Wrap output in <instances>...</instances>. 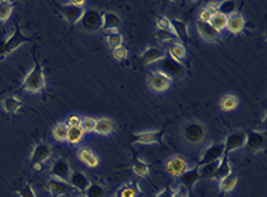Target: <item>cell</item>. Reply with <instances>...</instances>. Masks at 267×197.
Wrapping results in <instances>:
<instances>
[{
    "instance_id": "13",
    "label": "cell",
    "mask_w": 267,
    "mask_h": 197,
    "mask_svg": "<svg viewBox=\"0 0 267 197\" xmlns=\"http://www.w3.org/2000/svg\"><path fill=\"white\" fill-rule=\"evenodd\" d=\"M185 137L191 143H199L205 137V129L199 123H190L185 129Z\"/></svg>"
},
{
    "instance_id": "30",
    "label": "cell",
    "mask_w": 267,
    "mask_h": 197,
    "mask_svg": "<svg viewBox=\"0 0 267 197\" xmlns=\"http://www.w3.org/2000/svg\"><path fill=\"white\" fill-rule=\"evenodd\" d=\"M113 131V124L112 122L108 119H100L97 120L96 127H95V133L100 135H108Z\"/></svg>"
},
{
    "instance_id": "4",
    "label": "cell",
    "mask_w": 267,
    "mask_h": 197,
    "mask_svg": "<svg viewBox=\"0 0 267 197\" xmlns=\"http://www.w3.org/2000/svg\"><path fill=\"white\" fill-rule=\"evenodd\" d=\"M80 26L87 32L102 30V14L97 10H88L80 21Z\"/></svg>"
},
{
    "instance_id": "14",
    "label": "cell",
    "mask_w": 267,
    "mask_h": 197,
    "mask_svg": "<svg viewBox=\"0 0 267 197\" xmlns=\"http://www.w3.org/2000/svg\"><path fill=\"white\" fill-rule=\"evenodd\" d=\"M166 53L161 48L154 47V46H149L145 51L141 54V60L144 64L152 65L156 64L159 61H161L165 57Z\"/></svg>"
},
{
    "instance_id": "31",
    "label": "cell",
    "mask_w": 267,
    "mask_h": 197,
    "mask_svg": "<svg viewBox=\"0 0 267 197\" xmlns=\"http://www.w3.org/2000/svg\"><path fill=\"white\" fill-rule=\"evenodd\" d=\"M238 182V175L235 173H231L224 179H222L220 183V190L225 193H230L237 185Z\"/></svg>"
},
{
    "instance_id": "51",
    "label": "cell",
    "mask_w": 267,
    "mask_h": 197,
    "mask_svg": "<svg viewBox=\"0 0 267 197\" xmlns=\"http://www.w3.org/2000/svg\"><path fill=\"white\" fill-rule=\"evenodd\" d=\"M80 197H86V196H85V195H83V196H80Z\"/></svg>"
},
{
    "instance_id": "39",
    "label": "cell",
    "mask_w": 267,
    "mask_h": 197,
    "mask_svg": "<svg viewBox=\"0 0 267 197\" xmlns=\"http://www.w3.org/2000/svg\"><path fill=\"white\" fill-rule=\"evenodd\" d=\"M218 12L217 9V3H210L207 5V7L200 13V21L201 22H209L213 15H215Z\"/></svg>"
},
{
    "instance_id": "33",
    "label": "cell",
    "mask_w": 267,
    "mask_h": 197,
    "mask_svg": "<svg viewBox=\"0 0 267 197\" xmlns=\"http://www.w3.org/2000/svg\"><path fill=\"white\" fill-rule=\"evenodd\" d=\"M237 3L235 1H232V0H226V1H222L217 3V9L218 12H220L222 14L227 15L228 17L235 13Z\"/></svg>"
},
{
    "instance_id": "20",
    "label": "cell",
    "mask_w": 267,
    "mask_h": 197,
    "mask_svg": "<svg viewBox=\"0 0 267 197\" xmlns=\"http://www.w3.org/2000/svg\"><path fill=\"white\" fill-rule=\"evenodd\" d=\"M141 192V189L137 182H128L121 187L115 197H138Z\"/></svg>"
},
{
    "instance_id": "19",
    "label": "cell",
    "mask_w": 267,
    "mask_h": 197,
    "mask_svg": "<svg viewBox=\"0 0 267 197\" xmlns=\"http://www.w3.org/2000/svg\"><path fill=\"white\" fill-rule=\"evenodd\" d=\"M245 26V20L241 14L239 13H233L228 17V22H227V27L226 29L232 33H239L242 31H243Z\"/></svg>"
},
{
    "instance_id": "1",
    "label": "cell",
    "mask_w": 267,
    "mask_h": 197,
    "mask_svg": "<svg viewBox=\"0 0 267 197\" xmlns=\"http://www.w3.org/2000/svg\"><path fill=\"white\" fill-rule=\"evenodd\" d=\"M45 87V78L42 66L38 61H35L34 67L24 78L22 83V89L27 92L37 94L40 93Z\"/></svg>"
},
{
    "instance_id": "37",
    "label": "cell",
    "mask_w": 267,
    "mask_h": 197,
    "mask_svg": "<svg viewBox=\"0 0 267 197\" xmlns=\"http://www.w3.org/2000/svg\"><path fill=\"white\" fill-rule=\"evenodd\" d=\"M134 173L140 177H148L150 175V167L147 162L138 159L133 165Z\"/></svg>"
},
{
    "instance_id": "16",
    "label": "cell",
    "mask_w": 267,
    "mask_h": 197,
    "mask_svg": "<svg viewBox=\"0 0 267 197\" xmlns=\"http://www.w3.org/2000/svg\"><path fill=\"white\" fill-rule=\"evenodd\" d=\"M136 137V140H134L135 143L138 144H144V145H152V144H158L160 143L162 133L159 131H144L140 133H135L134 135Z\"/></svg>"
},
{
    "instance_id": "23",
    "label": "cell",
    "mask_w": 267,
    "mask_h": 197,
    "mask_svg": "<svg viewBox=\"0 0 267 197\" xmlns=\"http://www.w3.org/2000/svg\"><path fill=\"white\" fill-rule=\"evenodd\" d=\"M265 143L264 135L257 131H252L247 134V143L246 145L251 150H260Z\"/></svg>"
},
{
    "instance_id": "36",
    "label": "cell",
    "mask_w": 267,
    "mask_h": 197,
    "mask_svg": "<svg viewBox=\"0 0 267 197\" xmlns=\"http://www.w3.org/2000/svg\"><path fill=\"white\" fill-rule=\"evenodd\" d=\"M84 195L86 197H104L105 196V190L99 184L91 183L89 185V187L84 191Z\"/></svg>"
},
{
    "instance_id": "28",
    "label": "cell",
    "mask_w": 267,
    "mask_h": 197,
    "mask_svg": "<svg viewBox=\"0 0 267 197\" xmlns=\"http://www.w3.org/2000/svg\"><path fill=\"white\" fill-rule=\"evenodd\" d=\"M85 132L81 129L80 126L77 127H69L68 135H67V142L70 144H79L82 139L84 138Z\"/></svg>"
},
{
    "instance_id": "45",
    "label": "cell",
    "mask_w": 267,
    "mask_h": 197,
    "mask_svg": "<svg viewBox=\"0 0 267 197\" xmlns=\"http://www.w3.org/2000/svg\"><path fill=\"white\" fill-rule=\"evenodd\" d=\"M113 57L118 60V61H124L127 59L128 57V52H127V48L125 46H119L117 48H114L113 49Z\"/></svg>"
},
{
    "instance_id": "26",
    "label": "cell",
    "mask_w": 267,
    "mask_h": 197,
    "mask_svg": "<svg viewBox=\"0 0 267 197\" xmlns=\"http://www.w3.org/2000/svg\"><path fill=\"white\" fill-rule=\"evenodd\" d=\"M232 173V167H231V164L230 162L227 160V158H223L220 166L218 167V169L216 170L215 174L213 175V177L218 180V181H221L222 179H224L225 177H227L228 175H230Z\"/></svg>"
},
{
    "instance_id": "24",
    "label": "cell",
    "mask_w": 267,
    "mask_h": 197,
    "mask_svg": "<svg viewBox=\"0 0 267 197\" xmlns=\"http://www.w3.org/2000/svg\"><path fill=\"white\" fill-rule=\"evenodd\" d=\"M224 158V157H223ZM223 158L218 159L214 162H210V163H205V164H200L198 166L199 169V174L200 177H213V175L215 174L216 170L218 169V167L220 166Z\"/></svg>"
},
{
    "instance_id": "38",
    "label": "cell",
    "mask_w": 267,
    "mask_h": 197,
    "mask_svg": "<svg viewBox=\"0 0 267 197\" xmlns=\"http://www.w3.org/2000/svg\"><path fill=\"white\" fill-rule=\"evenodd\" d=\"M169 54H171L177 61L181 62V60L185 59L187 51H186V47L182 43L176 42V43H173V45L171 46Z\"/></svg>"
},
{
    "instance_id": "12",
    "label": "cell",
    "mask_w": 267,
    "mask_h": 197,
    "mask_svg": "<svg viewBox=\"0 0 267 197\" xmlns=\"http://www.w3.org/2000/svg\"><path fill=\"white\" fill-rule=\"evenodd\" d=\"M51 153L52 150L50 145L43 142L38 143L35 146L32 153L33 164H43L48 158H50Z\"/></svg>"
},
{
    "instance_id": "32",
    "label": "cell",
    "mask_w": 267,
    "mask_h": 197,
    "mask_svg": "<svg viewBox=\"0 0 267 197\" xmlns=\"http://www.w3.org/2000/svg\"><path fill=\"white\" fill-rule=\"evenodd\" d=\"M13 3L7 0H2L0 1V22H5L11 16L13 11Z\"/></svg>"
},
{
    "instance_id": "43",
    "label": "cell",
    "mask_w": 267,
    "mask_h": 197,
    "mask_svg": "<svg viewBox=\"0 0 267 197\" xmlns=\"http://www.w3.org/2000/svg\"><path fill=\"white\" fill-rule=\"evenodd\" d=\"M157 29L158 30H162V31H166V32H169L174 33L175 35H177L176 32H175V29L173 27V23H172V20H169L168 18L166 17H161L157 20ZM178 36V35H177Z\"/></svg>"
},
{
    "instance_id": "40",
    "label": "cell",
    "mask_w": 267,
    "mask_h": 197,
    "mask_svg": "<svg viewBox=\"0 0 267 197\" xmlns=\"http://www.w3.org/2000/svg\"><path fill=\"white\" fill-rule=\"evenodd\" d=\"M96 122L97 120L94 118H89V117L83 118L81 119V122H80V127L85 133L94 132L95 127H96Z\"/></svg>"
},
{
    "instance_id": "18",
    "label": "cell",
    "mask_w": 267,
    "mask_h": 197,
    "mask_svg": "<svg viewBox=\"0 0 267 197\" xmlns=\"http://www.w3.org/2000/svg\"><path fill=\"white\" fill-rule=\"evenodd\" d=\"M198 31L201 36L208 41H216L220 38L221 33L215 28H213L209 22H198Z\"/></svg>"
},
{
    "instance_id": "41",
    "label": "cell",
    "mask_w": 267,
    "mask_h": 197,
    "mask_svg": "<svg viewBox=\"0 0 267 197\" xmlns=\"http://www.w3.org/2000/svg\"><path fill=\"white\" fill-rule=\"evenodd\" d=\"M172 23H173V27H174L175 32H176L179 38L181 36H184V35L187 36L189 34L188 26L185 22H183L182 20H179V19H174V20H172Z\"/></svg>"
},
{
    "instance_id": "3",
    "label": "cell",
    "mask_w": 267,
    "mask_h": 197,
    "mask_svg": "<svg viewBox=\"0 0 267 197\" xmlns=\"http://www.w3.org/2000/svg\"><path fill=\"white\" fill-rule=\"evenodd\" d=\"M173 83V79L159 70L152 71L149 76V86L154 92H164L169 89Z\"/></svg>"
},
{
    "instance_id": "27",
    "label": "cell",
    "mask_w": 267,
    "mask_h": 197,
    "mask_svg": "<svg viewBox=\"0 0 267 197\" xmlns=\"http://www.w3.org/2000/svg\"><path fill=\"white\" fill-rule=\"evenodd\" d=\"M106 32H108V33H106L105 37H106L108 45L112 49L117 48L119 46H122V44H123V36L118 33V29L109 30V31H106Z\"/></svg>"
},
{
    "instance_id": "22",
    "label": "cell",
    "mask_w": 267,
    "mask_h": 197,
    "mask_svg": "<svg viewBox=\"0 0 267 197\" xmlns=\"http://www.w3.org/2000/svg\"><path fill=\"white\" fill-rule=\"evenodd\" d=\"M23 107V103L19 98L15 96L6 97L2 101V108L8 114H13Z\"/></svg>"
},
{
    "instance_id": "29",
    "label": "cell",
    "mask_w": 267,
    "mask_h": 197,
    "mask_svg": "<svg viewBox=\"0 0 267 197\" xmlns=\"http://www.w3.org/2000/svg\"><path fill=\"white\" fill-rule=\"evenodd\" d=\"M227 22H228V16L220 12H217L215 15H213L209 21L211 26L215 28L218 32L225 30L227 27Z\"/></svg>"
},
{
    "instance_id": "21",
    "label": "cell",
    "mask_w": 267,
    "mask_h": 197,
    "mask_svg": "<svg viewBox=\"0 0 267 197\" xmlns=\"http://www.w3.org/2000/svg\"><path fill=\"white\" fill-rule=\"evenodd\" d=\"M121 19L114 12H104L102 14V30H116L120 26Z\"/></svg>"
},
{
    "instance_id": "8",
    "label": "cell",
    "mask_w": 267,
    "mask_h": 197,
    "mask_svg": "<svg viewBox=\"0 0 267 197\" xmlns=\"http://www.w3.org/2000/svg\"><path fill=\"white\" fill-rule=\"evenodd\" d=\"M72 172L73 171L70 167L69 162L63 158H59L56 161H54V163L51 167V170H50V173H51L52 177L61 179L66 182H69Z\"/></svg>"
},
{
    "instance_id": "46",
    "label": "cell",
    "mask_w": 267,
    "mask_h": 197,
    "mask_svg": "<svg viewBox=\"0 0 267 197\" xmlns=\"http://www.w3.org/2000/svg\"><path fill=\"white\" fill-rule=\"evenodd\" d=\"M80 122H81V119L79 117L72 116L69 118L67 125L69 127H77V126H80Z\"/></svg>"
},
{
    "instance_id": "5",
    "label": "cell",
    "mask_w": 267,
    "mask_h": 197,
    "mask_svg": "<svg viewBox=\"0 0 267 197\" xmlns=\"http://www.w3.org/2000/svg\"><path fill=\"white\" fill-rule=\"evenodd\" d=\"M45 189L50 192V194L53 197L68 195L70 193H73L74 191H77L75 188H73L69 184V182L63 181V180L55 178V177H51L46 181Z\"/></svg>"
},
{
    "instance_id": "15",
    "label": "cell",
    "mask_w": 267,
    "mask_h": 197,
    "mask_svg": "<svg viewBox=\"0 0 267 197\" xmlns=\"http://www.w3.org/2000/svg\"><path fill=\"white\" fill-rule=\"evenodd\" d=\"M179 178H180L181 186L187 188L190 191L193 186H195V184L198 182L200 178L198 166L193 167L191 169H188L185 173L179 176Z\"/></svg>"
},
{
    "instance_id": "35",
    "label": "cell",
    "mask_w": 267,
    "mask_h": 197,
    "mask_svg": "<svg viewBox=\"0 0 267 197\" xmlns=\"http://www.w3.org/2000/svg\"><path fill=\"white\" fill-rule=\"evenodd\" d=\"M68 130L69 126L67 124H65V123H59V124H57L53 129V135L56 140L64 142L67 140Z\"/></svg>"
},
{
    "instance_id": "47",
    "label": "cell",
    "mask_w": 267,
    "mask_h": 197,
    "mask_svg": "<svg viewBox=\"0 0 267 197\" xmlns=\"http://www.w3.org/2000/svg\"><path fill=\"white\" fill-rule=\"evenodd\" d=\"M173 197H190V191L187 188L181 186L177 191H175Z\"/></svg>"
},
{
    "instance_id": "44",
    "label": "cell",
    "mask_w": 267,
    "mask_h": 197,
    "mask_svg": "<svg viewBox=\"0 0 267 197\" xmlns=\"http://www.w3.org/2000/svg\"><path fill=\"white\" fill-rule=\"evenodd\" d=\"M18 197H37L36 191L34 187L31 185V183H26L18 191H17Z\"/></svg>"
},
{
    "instance_id": "34",
    "label": "cell",
    "mask_w": 267,
    "mask_h": 197,
    "mask_svg": "<svg viewBox=\"0 0 267 197\" xmlns=\"http://www.w3.org/2000/svg\"><path fill=\"white\" fill-rule=\"evenodd\" d=\"M238 105H239V100L235 96L227 95L222 98L220 106L223 111L229 112V111L235 110L238 107Z\"/></svg>"
},
{
    "instance_id": "6",
    "label": "cell",
    "mask_w": 267,
    "mask_h": 197,
    "mask_svg": "<svg viewBox=\"0 0 267 197\" xmlns=\"http://www.w3.org/2000/svg\"><path fill=\"white\" fill-rule=\"evenodd\" d=\"M246 143H247V134L244 132H235V133L228 135V137L224 141V145H225L224 156H225V158H227V156L231 152L239 150V149H241V148L245 147Z\"/></svg>"
},
{
    "instance_id": "10",
    "label": "cell",
    "mask_w": 267,
    "mask_h": 197,
    "mask_svg": "<svg viewBox=\"0 0 267 197\" xmlns=\"http://www.w3.org/2000/svg\"><path fill=\"white\" fill-rule=\"evenodd\" d=\"M61 12L68 22L75 24L81 21L86 10L84 7H78L68 2L66 5L61 7Z\"/></svg>"
},
{
    "instance_id": "17",
    "label": "cell",
    "mask_w": 267,
    "mask_h": 197,
    "mask_svg": "<svg viewBox=\"0 0 267 197\" xmlns=\"http://www.w3.org/2000/svg\"><path fill=\"white\" fill-rule=\"evenodd\" d=\"M92 182L89 180V178L82 173V172H72V174L69 179V184L75 188L77 191H81L84 193V191L89 187V185Z\"/></svg>"
},
{
    "instance_id": "2",
    "label": "cell",
    "mask_w": 267,
    "mask_h": 197,
    "mask_svg": "<svg viewBox=\"0 0 267 197\" xmlns=\"http://www.w3.org/2000/svg\"><path fill=\"white\" fill-rule=\"evenodd\" d=\"M156 70L164 72L171 78L173 76H181L185 70L181 62L177 61L169 53L161 61L156 63Z\"/></svg>"
},
{
    "instance_id": "50",
    "label": "cell",
    "mask_w": 267,
    "mask_h": 197,
    "mask_svg": "<svg viewBox=\"0 0 267 197\" xmlns=\"http://www.w3.org/2000/svg\"><path fill=\"white\" fill-rule=\"evenodd\" d=\"M69 3L75 5V6H78V7H84L86 2L83 1V0H81V1H79V0H76V1H69Z\"/></svg>"
},
{
    "instance_id": "49",
    "label": "cell",
    "mask_w": 267,
    "mask_h": 197,
    "mask_svg": "<svg viewBox=\"0 0 267 197\" xmlns=\"http://www.w3.org/2000/svg\"><path fill=\"white\" fill-rule=\"evenodd\" d=\"M5 38L6 37L0 36V59H2L4 57H6V53H5Z\"/></svg>"
},
{
    "instance_id": "11",
    "label": "cell",
    "mask_w": 267,
    "mask_h": 197,
    "mask_svg": "<svg viewBox=\"0 0 267 197\" xmlns=\"http://www.w3.org/2000/svg\"><path fill=\"white\" fill-rule=\"evenodd\" d=\"M188 169L189 167L187 161L180 156H174L169 158V160L166 162V170L168 171V173L176 177L181 176Z\"/></svg>"
},
{
    "instance_id": "48",
    "label": "cell",
    "mask_w": 267,
    "mask_h": 197,
    "mask_svg": "<svg viewBox=\"0 0 267 197\" xmlns=\"http://www.w3.org/2000/svg\"><path fill=\"white\" fill-rule=\"evenodd\" d=\"M174 193H175L174 190L165 188V189L159 191V192L156 194L155 197H173V196H174Z\"/></svg>"
},
{
    "instance_id": "42",
    "label": "cell",
    "mask_w": 267,
    "mask_h": 197,
    "mask_svg": "<svg viewBox=\"0 0 267 197\" xmlns=\"http://www.w3.org/2000/svg\"><path fill=\"white\" fill-rule=\"evenodd\" d=\"M156 37H158V39L164 41V42H173L176 43L178 42L177 40L180 39L177 35H175L174 33L166 32V31H162V30H157L156 32Z\"/></svg>"
},
{
    "instance_id": "9",
    "label": "cell",
    "mask_w": 267,
    "mask_h": 197,
    "mask_svg": "<svg viewBox=\"0 0 267 197\" xmlns=\"http://www.w3.org/2000/svg\"><path fill=\"white\" fill-rule=\"evenodd\" d=\"M225 154V145L224 142H219L211 145L208 147L207 149L204 151L201 159H200V164H205V163H210L214 162L218 159H221Z\"/></svg>"
},
{
    "instance_id": "7",
    "label": "cell",
    "mask_w": 267,
    "mask_h": 197,
    "mask_svg": "<svg viewBox=\"0 0 267 197\" xmlns=\"http://www.w3.org/2000/svg\"><path fill=\"white\" fill-rule=\"evenodd\" d=\"M32 40V36H28L24 34L20 28L16 27L12 33L5 38V53H6V56L11 54L14 49H16L17 47H19L21 44L23 43H27L29 41Z\"/></svg>"
},
{
    "instance_id": "25",
    "label": "cell",
    "mask_w": 267,
    "mask_h": 197,
    "mask_svg": "<svg viewBox=\"0 0 267 197\" xmlns=\"http://www.w3.org/2000/svg\"><path fill=\"white\" fill-rule=\"evenodd\" d=\"M78 156L82 162H84L87 166L91 168H95L99 164L98 158L95 156V154L91 150L87 149V148H82V149H80L78 152Z\"/></svg>"
}]
</instances>
